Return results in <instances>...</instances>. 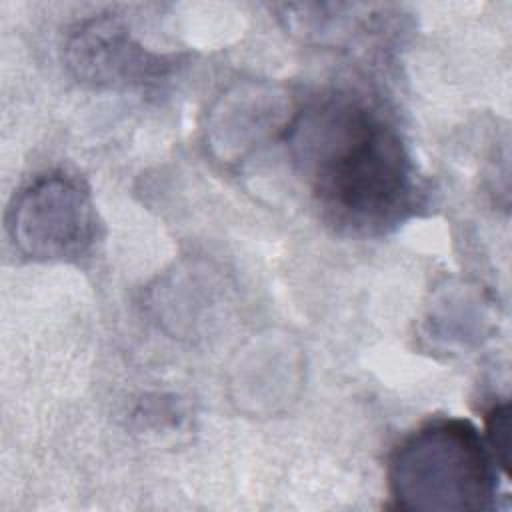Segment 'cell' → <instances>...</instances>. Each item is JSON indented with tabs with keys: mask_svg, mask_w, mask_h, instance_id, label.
I'll list each match as a JSON object with an SVG mask.
<instances>
[{
	"mask_svg": "<svg viewBox=\"0 0 512 512\" xmlns=\"http://www.w3.org/2000/svg\"><path fill=\"white\" fill-rule=\"evenodd\" d=\"M486 444L496 466L510 476V404H494L486 412Z\"/></svg>",
	"mask_w": 512,
	"mask_h": 512,
	"instance_id": "6",
	"label": "cell"
},
{
	"mask_svg": "<svg viewBox=\"0 0 512 512\" xmlns=\"http://www.w3.org/2000/svg\"><path fill=\"white\" fill-rule=\"evenodd\" d=\"M486 440L462 418H436L392 452L390 494L398 508L422 512L490 510L498 470Z\"/></svg>",
	"mask_w": 512,
	"mask_h": 512,
	"instance_id": "2",
	"label": "cell"
},
{
	"mask_svg": "<svg viewBox=\"0 0 512 512\" xmlns=\"http://www.w3.org/2000/svg\"><path fill=\"white\" fill-rule=\"evenodd\" d=\"M64 60L76 80L98 88H130L162 78L170 62L146 50L116 16H92L66 36Z\"/></svg>",
	"mask_w": 512,
	"mask_h": 512,
	"instance_id": "4",
	"label": "cell"
},
{
	"mask_svg": "<svg viewBox=\"0 0 512 512\" xmlns=\"http://www.w3.org/2000/svg\"><path fill=\"white\" fill-rule=\"evenodd\" d=\"M280 96L270 90L246 88L230 92L210 120V142L222 158L242 156L280 124Z\"/></svg>",
	"mask_w": 512,
	"mask_h": 512,
	"instance_id": "5",
	"label": "cell"
},
{
	"mask_svg": "<svg viewBox=\"0 0 512 512\" xmlns=\"http://www.w3.org/2000/svg\"><path fill=\"white\" fill-rule=\"evenodd\" d=\"M292 160L334 224L380 234L420 206L414 160L396 126L358 96L312 102L286 128Z\"/></svg>",
	"mask_w": 512,
	"mask_h": 512,
	"instance_id": "1",
	"label": "cell"
},
{
	"mask_svg": "<svg viewBox=\"0 0 512 512\" xmlns=\"http://www.w3.org/2000/svg\"><path fill=\"white\" fill-rule=\"evenodd\" d=\"M8 232L20 254L38 262H72L96 240V212L88 188L70 174L38 176L16 196Z\"/></svg>",
	"mask_w": 512,
	"mask_h": 512,
	"instance_id": "3",
	"label": "cell"
}]
</instances>
